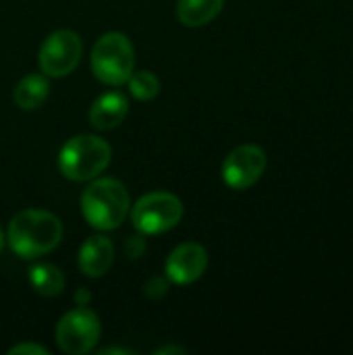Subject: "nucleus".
I'll return each instance as SVG.
<instances>
[{"mask_svg": "<svg viewBox=\"0 0 353 355\" xmlns=\"http://www.w3.org/2000/svg\"><path fill=\"white\" fill-rule=\"evenodd\" d=\"M129 210V191L119 179L96 177L81 193V214L89 223V227L98 231L119 229L127 218Z\"/></svg>", "mask_w": 353, "mask_h": 355, "instance_id": "obj_2", "label": "nucleus"}, {"mask_svg": "<svg viewBox=\"0 0 353 355\" xmlns=\"http://www.w3.org/2000/svg\"><path fill=\"white\" fill-rule=\"evenodd\" d=\"M83 54V42L73 29L52 31L40 46L37 62L46 77L60 79L71 75Z\"/></svg>", "mask_w": 353, "mask_h": 355, "instance_id": "obj_7", "label": "nucleus"}, {"mask_svg": "<svg viewBox=\"0 0 353 355\" xmlns=\"http://www.w3.org/2000/svg\"><path fill=\"white\" fill-rule=\"evenodd\" d=\"M29 283L42 297H56L64 289V275L54 264L37 262L29 268Z\"/></svg>", "mask_w": 353, "mask_h": 355, "instance_id": "obj_14", "label": "nucleus"}, {"mask_svg": "<svg viewBox=\"0 0 353 355\" xmlns=\"http://www.w3.org/2000/svg\"><path fill=\"white\" fill-rule=\"evenodd\" d=\"M92 73L98 81L119 87L135 71V48L121 31H108L98 37L89 56Z\"/></svg>", "mask_w": 353, "mask_h": 355, "instance_id": "obj_4", "label": "nucleus"}, {"mask_svg": "<svg viewBox=\"0 0 353 355\" xmlns=\"http://www.w3.org/2000/svg\"><path fill=\"white\" fill-rule=\"evenodd\" d=\"M183 202L169 191H152L131 206L129 216L141 235H160L175 229L183 218Z\"/></svg>", "mask_w": 353, "mask_h": 355, "instance_id": "obj_5", "label": "nucleus"}, {"mask_svg": "<svg viewBox=\"0 0 353 355\" xmlns=\"http://www.w3.org/2000/svg\"><path fill=\"white\" fill-rule=\"evenodd\" d=\"M112 158L110 146L98 135H75L71 137L58 154V171L64 179L83 183L100 177Z\"/></svg>", "mask_w": 353, "mask_h": 355, "instance_id": "obj_3", "label": "nucleus"}, {"mask_svg": "<svg viewBox=\"0 0 353 355\" xmlns=\"http://www.w3.org/2000/svg\"><path fill=\"white\" fill-rule=\"evenodd\" d=\"M156 354H158V355H164V354L185 355V354H187V349H185V347H175V345H166V347H160V349H158Z\"/></svg>", "mask_w": 353, "mask_h": 355, "instance_id": "obj_19", "label": "nucleus"}, {"mask_svg": "<svg viewBox=\"0 0 353 355\" xmlns=\"http://www.w3.org/2000/svg\"><path fill=\"white\" fill-rule=\"evenodd\" d=\"M2 248H4V235H2V229H0V252H2Z\"/></svg>", "mask_w": 353, "mask_h": 355, "instance_id": "obj_22", "label": "nucleus"}, {"mask_svg": "<svg viewBox=\"0 0 353 355\" xmlns=\"http://www.w3.org/2000/svg\"><path fill=\"white\" fill-rule=\"evenodd\" d=\"M10 250L23 260L50 254L62 239V223L48 210L27 208L17 212L6 231Z\"/></svg>", "mask_w": 353, "mask_h": 355, "instance_id": "obj_1", "label": "nucleus"}, {"mask_svg": "<svg viewBox=\"0 0 353 355\" xmlns=\"http://www.w3.org/2000/svg\"><path fill=\"white\" fill-rule=\"evenodd\" d=\"M166 291H169V283L162 277H154L152 281L146 283V295L150 300H162L166 295Z\"/></svg>", "mask_w": 353, "mask_h": 355, "instance_id": "obj_17", "label": "nucleus"}, {"mask_svg": "<svg viewBox=\"0 0 353 355\" xmlns=\"http://www.w3.org/2000/svg\"><path fill=\"white\" fill-rule=\"evenodd\" d=\"M108 354H131V352H127V349H117V347H110V349H102V352H100V355Z\"/></svg>", "mask_w": 353, "mask_h": 355, "instance_id": "obj_21", "label": "nucleus"}, {"mask_svg": "<svg viewBox=\"0 0 353 355\" xmlns=\"http://www.w3.org/2000/svg\"><path fill=\"white\" fill-rule=\"evenodd\" d=\"M8 354L10 355H48V349L46 347H42V345H37V343H19V345H15V347H10L8 349Z\"/></svg>", "mask_w": 353, "mask_h": 355, "instance_id": "obj_18", "label": "nucleus"}, {"mask_svg": "<svg viewBox=\"0 0 353 355\" xmlns=\"http://www.w3.org/2000/svg\"><path fill=\"white\" fill-rule=\"evenodd\" d=\"M266 171V152L256 144L235 148L223 162V181L237 191L250 189Z\"/></svg>", "mask_w": 353, "mask_h": 355, "instance_id": "obj_8", "label": "nucleus"}, {"mask_svg": "<svg viewBox=\"0 0 353 355\" xmlns=\"http://www.w3.org/2000/svg\"><path fill=\"white\" fill-rule=\"evenodd\" d=\"M100 318L87 306H77L67 312L56 324V343L69 355L89 354L100 341Z\"/></svg>", "mask_w": 353, "mask_h": 355, "instance_id": "obj_6", "label": "nucleus"}, {"mask_svg": "<svg viewBox=\"0 0 353 355\" xmlns=\"http://www.w3.org/2000/svg\"><path fill=\"white\" fill-rule=\"evenodd\" d=\"M127 85H129V94L135 100H141V102H148V100L156 98L158 92H160V81L150 71H137V73L133 71Z\"/></svg>", "mask_w": 353, "mask_h": 355, "instance_id": "obj_15", "label": "nucleus"}, {"mask_svg": "<svg viewBox=\"0 0 353 355\" xmlns=\"http://www.w3.org/2000/svg\"><path fill=\"white\" fill-rule=\"evenodd\" d=\"M208 266V252L204 245L187 241L177 245L166 262H164V275L171 283L175 285H191L198 279H202V275L206 272Z\"/></svg>", "mask_w": 353, "mask_h": 355, "instance_id": "obj_9", "label": "nucleus"}, {"mask_svg": "<svg viewBox=\"0 0 353 355\" xmlns=\"http://www.w3.org/2000/svg\"><path fill=\"white\" fill-rule=\"evenodd\" d=\"M225 0H179L177 17L185 27H202L218 17Z\"/></svg>", "mask_w": 353, "mask_h": 355, "instance_id": "obj_13", "label": "nucleus"}, {"mask_svg": "<svg viewBox=\"0 0 353 355\" xmlns=\"http://www.w3.org/2000/svg\"><path fill=\"white\" fill-rule=\"evenodd\" d=\"M129 112V100L121 92H106L98 96L89 108V125L100 131L119 127Z\"/></svg>", "mask_w": 353, "mask_h": 355, "instance_id": "obj_11", "label": "nucleus"}, {"mask_svg": "<svg viewBox=\"0 0 353 355\" xmlns=\"http://www.w3.org/2000/svg\"><path fill=\"white\" fill-rule=\"evenodd\" d=\"M144 252H146V239H144L141 235L129 237V239L125 241V256H127L129 260H137V258H141V256H144Z\"/></svg>", "mask_w": 353, "mask_h": 355, "instance_id": "obj_16", "label": "nucleus"}, {"mask_svg": "<svg viewBox=\"0 0 353 355\" xmlns=\"http://www.w3.org/2000/svg\"><path fill=\"white\" fill-rule=\"evenodd\" d=\"M75 302H77V306H87V302H89V293H87L83 287H79V289H77V293H75Z\"/></svg>", "mask_w": 353, "mask_h": 355, "instance_id": "obj_20", "label": "nucleus"}, {"mask_svg": "<svg viewBox=\"0 0 353 355\" xmlns=\"http://www.w3.org/2000/svg\"><path fill=\"white\" fill-rule=\"evenodd\" d=\"M79 270L89 279L104 277L114 262V243L104 235H92L79 250Z\"/></svg>", "mask_w": 353, "mask_h": 355, "instance_id": "obj_10", "label": "nucleus"}, {"mask_svg": "<svg viewBox=\"0 0 353 355\" xmlns=\"http://www.w3.org/2000/svg\"><path fill=\"white\" fill-rule=\"evenodd\" d=\"M48 96H50L48 77L44 73L42 75L40 73H29L17 83L12 100L21 110H35L48 100Z\"/></svg>", "mask_w": 353, "mask_h": 355, "instance_id": "obj_12", "label": "nucleus"}]
</instances>
